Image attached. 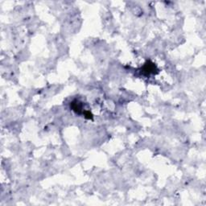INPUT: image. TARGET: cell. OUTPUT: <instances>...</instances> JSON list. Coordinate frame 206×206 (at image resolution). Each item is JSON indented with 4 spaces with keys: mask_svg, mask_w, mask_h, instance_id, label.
<instances>
[{
    "mask_svg": "<svg viewBox=\"0 0 206 206\" xmlns=\"http://www.w3.org/2000/svg\"><path fill=\"white\" fill-rule=\"evenodd\" d=\"M143 73H145L146 74H151V73H154V71H157L156 66L154 65V63L151 61H147L146 64L143 66Z\"/></svg>",
    "mask_w": 206,
    "mask_h": 206,
    "instance_id": "1",
    "label": "cell"
},
{
    "mask_svg": "<svg viewBox=\"0 0 206 206\" xmlns=\"http://www.w3.org/2000/svg\"><path fill=\"white\" fill-rule=\"evenodd\" d=\"M72 109L76 112L77 114H81V110H82V105L81 103L79 102L77 100H75L72 102Z\"/></svg>",
    "mask_w": 206,
    "mask_h": 206,
    "instance_id": "2",
    "label": "cell"
}]
</instances>
